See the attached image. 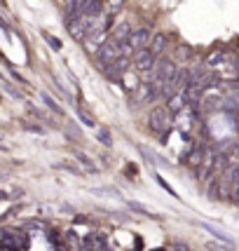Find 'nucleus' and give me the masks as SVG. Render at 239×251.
I'll list each match as a JSON object with an SVG mask.
<instances>
[{
  "instance_id": "1",
  "label": "nucleus",
  "mask_w": 239,
  "mask_h": 251,
  "mask_svg": "<svg viewBox=\"0 0 239 251\" xmlns=\"http://www.w3.org/2000/svg\"><path fill=\"white\" fill-rule=\"evenodd\" d=\"M176 71H178V64H176L174 59H160V61H155L152 71L145 75L143 82H157V85H164L167 80H171V77L176 75Z\"/></svg>"
},
{
  "instance_id": "2",
  "label": "nucleus",
  "mask_w": 239,
  "mask_h": 251,
  "mask_svg": "<svg viewBox=\"0 0 239 251\" xmlns=\"http://www.w3.org/2000/svg\"><path fill=\"white\" fill-rule=\"evenodd\" d=\"M148 127L157 134H167V131L174 127V113L167 108V106H155L148 115Z\"/></svg>"
},
{
  "instance_id": "3",
  "label": "nucleus",
  "mask_w": 239,
  "mask_h": 251,
  "mask_svg": "<svg viewBox=\"0 0 239 251\" xmlns=\"http://www.w3.org/2000/svg\"><path fill=\"white\" fill-rule=\"evenodd\" d=\"M89 19H92V17H82V14H75V17H68V19H66V26H68V33H71L73 40L82 43V40L87 38Z\"/></svg>"
},
{
  "instance_id": "4",
  "label": "nucleus",
  "mask_w": 239,
  "mask_h": 251,
  "mask_svg": "<svg viewBox=\"0 0 239 251\" xmlns=\"http://www.w3.org/2000/svg\"><path fill=\"white\" fill-rule=\"evenodd\" d=\"M120 56V40H115L113 35H108L106 38V43L98 47V52H96V59H98V64L101 66H108L110 61H115Z\"/></svg>"
},
{
  "instance_id": "5",
  "label": "nucleus",
  "mask_w": 239,
  "mask_h": 251,
  "mask_svg": "<svg viewBox=\"0 0 239 251\" xmlns=\"http://www.w3.org/2000/svg\"><path fill=\"white\" fill-rule=\"evenodd\" d=\"M155 61H157V56L152 54L148 47H145V50H139V52H134V68H136V73H141V75H148V73H150Z\"/></svg>"
},
{
  "instance_id": "6",
  "label": "nucleus",
  "mask_w": 239,
  "mask_h": 251,
  "mask_svg": "<svg viewBox=\"0 0 239 251\" xmlns=\"http://www.w3.org/2000/svg\"><path fill=\"white\" fill-rule=\"evenodd\" d=\"M150 40H152V33H150V28H145V26H141V28H134V31L127 35V43L131 45V50H134V52L145 50V47L150 45Z\"/></svg>"
},
{
  "instance_id": "7",
  "label": "nucleus",
  "mask_w": 239,
  "mask_h": 251,
  "mask_svg": "<svg viewBox=\"0 0 239 251\" xmlns=\"http://www.w3.org/2000/svg\"><path fill=\"white\" fill-rule=\"evenodd\" d=\"M129 61H131V56H118L115 61H110L108 66H103V68H106V75H108L113 82H120L122 75L129 71Z\"/></svg>"
},
{
  "instance_id": "8",
  "label": "nucleus",
  "mask_w": 239,
  "mask_h": 251,
  "mask_svg": "<svg viewBox=\"0 0 239 251\" xmlns=\"http://www.w3.org/2000/svg\"><path fill=\"white\" fill-rule=\"evenodd\" d=\"M167 47H169V35H167V33H155L150 45H148V50H150L155 56H162L164 52H167Z\"/></svg>"
},
{
  "instance_id": "9",
  "label": "nucleus",
  "mask_w": 239,
  "mask_h": 251,
  "mask_svg": "<svg viewBox=\"0 0 239 251\" xmlns=\"http://www.w3.org/2000/svg\"><path fill=\"white\" fill-rule=\"evenodd\" d=\"M131 33V24L129 22H120V24H113V28H110V35L115 38V40H127V35Z\"/></svg>"
},
{
  "instance_id": "10",
  "label": "nucleus",
  "mask_w": 239,
  "mask_h": 251,
  "mask_svg": "<svg viewBox=\"0 0 239 251\" xmlns=\"http://www.w3.org/2000/svg\"><path fill=\"white\" fill-rule=\"evenodd\" d=\"M204 153H207V148H195V151H190V153H188L185 162L190 164L192 169H199L202 162H204Z\"/></svg>"
},
{
  "instance_id": "11",
  "label": "nucleus",
  "mask_w": 239,
  "mask_h": 251,
  "mask_svg": "<svg viewBox=\"0 0 239 251\" xmlns=\"http://www.w3.org/2000/svg\"><path fill=\"white\" fill-rule=\"evenodd\" d=\"M185 99H183V92H178V94H174V97L167 99V108L171 110V113H181V110H185Z\"/></svg>"
},
{
  "instance_id": "12",
  "label": "nucleus",
  "mask_w": 239,
  "mask_h": 251,
  "mask_svg": "<svg viewBox=\"0 0 239 251\" xmlns=\"http://www.w3.org/2000/svg\"><path fill=\"white\" fill-rule=\"evenodd\" d=\"M192 56V47L190 45H178L174 52V61L176 64H188V59Z\"/></svg>"
},
{
  "instance_id": "13",
  "label": "nucleus",
  "mask_w": 239,
  "mask_h": 251,
  "mask_svg": "<svg viewBox=\"0 0 239 251\" xmlns=\"http://www.w3.org/2000/svg\"><path fill=\"white\" fill-rule=\"evenodd\" d=\"M122 7H124V0H103V12L108 17H115L118 12H122Z\"/></svg>"
},
{
  "instance_id": "14",
  "label": "nucleus",
  "mask_w": 239,
  "mask_h": 251,
  "mask_svg": "<svg viewBox=\"0 0 239 251\" xmlns=\"http://www.w3.org/2000/svg\"><path fill=\"white\" fill-rule=\"evenodd\" d=\"M120 82L124 85V89H127V92H136V89H139V85H141V82H139V77L134 75V73H129V71L122 75V80H120Z\"/></svg>"
},
{
  "instance_id": "15",
  "label": "nucleus",
  "mask_w": 239,
  "mask_h": 251,
  "mask_svg": "<svg viewBox=\"0 0 239 251\" xmlns=\"http://www.w3.org/2000/svg\"><path fill=\"white\" fill-rule=\"evenodd\" d=\"M202 228H204V230H209V232H211L214 237H218V240H220V242H225V244H232V237H230V235H225V232H220V230H218V228H214L211 223H202Z\"/></svg>"
},
{
  "instance_id": "16",
  "label": "nucleus",
  "mask_w": 239,
  "mask_h": 251,
  "mask_svg": "<svg viewBox=\"0 0 239 251\" xmlns=\"http://www.w3.org/2000/svg\"><path fill=\"white\" fill-rule=\"evenodd\" d=\"M43 101H45V103H47V106H49L52 110H54L56 115H61V118H64V110H61V106H59V103H54V99L49 97V94H43Z\"/></svg>"
},
{
  "instance_id": "17",
  "label": "nucleus",
  "mask_w": 239,
  "mask_h": 251,
  "mask_svg": "<svg viewBox=\"0 0 239 251\" xmlns=\"http://www.w3.org/2000/svg\"><path fill=\"white\" fill-rule=\"evenodd\" d=\"M0 87L5 89V92H7V94H10L12 99H22V97H19V92H17L14 87H12V85H10V82H7V80H5L2 75H0Z\"/></svg>"
},
{
  "instance_id": "18",
  "label": "nucleus",
  "mask_w": 239,
  "mask_h": 251,
  "mask_svg": "<svg viewBox=\"0 0 239 251\" xmlns=\"http://www.w3.org/2000/svg\"><path fill=\"white\" fill-rule=\"evenodd\" d=\"M223 59H225V54H223V52H214V54L207 59V66H218V64H223Z\"/></svg>"
},
{
  "instance_id": "19",
  "label": "nucleus",
  "mask_w": 239,
  "mask_h": 251,
  "mask_svg": "<svg viewBox=\"0 0 239 251\" xmlns=\"http://www.w3.org/2000/svg\"><path fill=\"white\" fill-rule=\"evenodd\" d=\"M127 207L134 209V211H139V214H145V216H152L150 214V209L148 207H143V204H139V202H127Z\"/></svg>"
},
{
  "instance_id": "20",
  "label": "nucleus",
  "mask_w": 239,
  "mask_h": 251,
  "mask_svg": "<svg viewBox=\"0 0 239 251\" xmlns=\"http://www.w3.org/2000/svg\"><path fill=\"white\" fill-rule=\"evenodd\" d=\"M45 40L49 43V47H52V50H56V52L61 50V40H59V38H54V35H49V33H45Z\"/></svg>"
},
{
  "instance_id": "21",
  "label": "nucleus",
  "mask_w": 239,
  "mask_h": 251,
  "mask_svg": "<svg viewBox=\"0 0 239 251\" xmlns=\"http://www.w3.org/2000/svg\"><path fill=\"white\" fill-rule=\"evenodd\" d=\"M98 141L103 146H113V139H110V131L108 129H98Z\"/></svg>"
},
{
  "instance_id": "22",
  "label": "nucleus",
  "mask_w": 239,
  "mask_h": 251,
  "mask_svg": "<svg viewBox=\"0 0 239 251\" xmlns=\"http://www.w3.org/2000/svg\"><path fill=\"white\" fill-rule=\"evenodd\" d=\"M77 118H80V120L85 122V125H87V127H94V125H96V120H94V118H92V115H87V113H85V110H77Z\"/></svg>"
},
{
  "instance_id": "23",
  "label": "nucleus",
  "mask_w": 239,
  "mask_h": 251,
  "mask_svg": "<svg viewBox=\"0 0 239 251\" xmlns=\"http://www.w3.org/2000/svg\"><path fill=\"white\" fill-rule=\"evenodd\" d=\"M75 157H77V160H80L82 164H87V167H94V162H92V160H89L85 153H75Z\"/></svg>"
},
{
  "instance_id": "24",
  "label": "nucleus",
  "mask_w": 239,
  "mask_h": 251,
  "mask_svg": "<svg viewBox=\"0 0 239 251\" xmlns=\"http://www.w3.org/2000/svg\"><path fill=\"white\" fill-rule=\"evenodd\" d=\"M56 251H68V249H64V247H59V249H56Z\"/></svg>"
},
{
  "instance_id": "25",
  "label": "nucleus",
  "mask_w": 239,
  "mask_h": 251,
  "mask_svg": "<svg viewBox=\"0 0 239 251\" xmlns=\"http://www.w3.org/2000/svg\"><path fill=\"white\" fill-rule=\"evenodd\" d=\"M155 251H167V249H155Z\"/></svg>"
}]
</instances>
